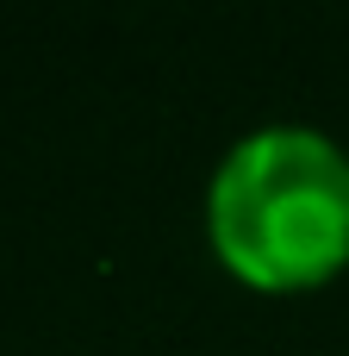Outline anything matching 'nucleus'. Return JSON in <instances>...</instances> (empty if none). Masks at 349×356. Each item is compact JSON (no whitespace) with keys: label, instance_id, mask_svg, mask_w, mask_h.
Returning a JSON list of instances; mask_svg holds the SVG:
<instances>
[{"label":"nucleus","instance_id":"f257e3e1","mask_svg":"<svg viewBox=\"0 0 349 356\" xmlns=\"http://www.w3.org/2000/svg\"><path fill=\"white\" fill-rule=\"evenodd\" d=\"M212 244L256 288H306L349 257V156L306 125H262L212 175Z\"/></svg>","mask_w":349,"mask_h":356}]
</instances>
